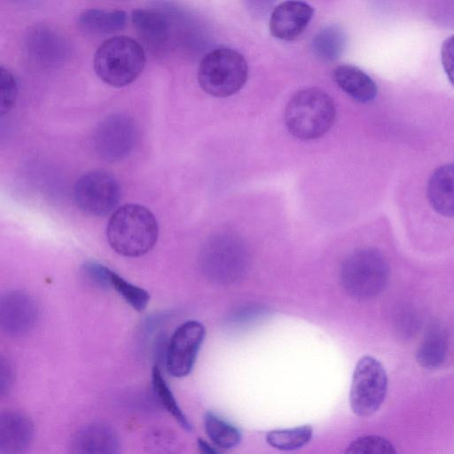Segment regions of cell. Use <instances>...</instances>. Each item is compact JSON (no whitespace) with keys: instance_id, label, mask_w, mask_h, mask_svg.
I'll list each match as a JSON object with an SVG mask.
<instances>
[{"instance_id":"15","label":"cell","mask_w":454,"mask_h":454,"mask_svg":"<svg viewBox=\"0 0 454 454\" xmlns=\"http://www.w3.org/2000/svg\"><path fill=\"white\" fill-rule=\"evenodd\" d=\"M427 195L438 214L454 217V163L442 165L433 172L427 182Z\"/></svg>"},{"instance_id":"24","label":"cell","mask_w":454,"mask_h":454,"mask_svg":"<svg viewBox=\"0 0 454 454\" xmlns=\"http://www.w3.org/2000/svg\"><path fill=\"white\" fill-rule=\"evenodd\" d=\"M310 426L273 430L267 434L266 441L273 448L281 450H293L303 447L312 437Z\"/></svg>"},{"instance_id":"27","label":"cell","mask_w":454,"mask_h":454,"mask_svg":"<svg viewBox=\"0 0 454 454\" xmlns=\"http://www.w3.org/2000/svg\"><path fill=\"white\" fill-rule=\"evenodd\" d=\"M18 96L17 82L13 74L4 67L0 68V112L9 113L15 106Z\"/></svg>"},{"instance_id":"12","label":"cell","mask_w":454,"mask_h":454,"mask_svg":"<svg viewBox=\"0 0 454 454\" xmlns=\"http://www.w3.org/2000/svg\"><path fill=\"white\" fill-rule=\"evenodd\" d=\"M314 9L301 0H287L275 6L270 17L271 35L280 40L297 38L308 27Z\"/></svg>"},{"instance_id":"16","label":"cell","mask_w":454,"mask_h":454,"mask_svg":"<svg viewBox=\"0 0 454 454\" xmlns=\"http://www.w3.org/2000/svg\"><path fill=\"white\" fill-rule=\"evenodd\" d=\"M132 24L144 43L153 49L160 50L168 41L169 27L166 17L149 9H135L131 13Z\"/></svg>"},{"instance_id":"9","label":"cell","mask_w":454,"mask_h":454,"mask_svg":"<svg viewBox=\"0 0 454 454\" xmlns=\"http://www.w3.org/2000/svg\"><path fill=\"white\" fill-rule=\"evenodd\" d=\"M137 138L133 120L122 114L104 119L96 128L92 141L98 154L107 161H118L132 151Z\"/></svg>"},{"instance_id":"30","label":"cell","mask_w":454,"mask_h":454,"mask_svg":"<svg viewBox=\"0 0 454 454\" xmlns=\"http://www.w3.org/2000/svg\"><path fill=\"white\" fill-rule=\"evenodd\" d=\"M14 380V372L12 364L4 357L1 358L0 364V391L4 396L10 391Z\"/></svg>"},{"instance_id":"11","label":"cell","mask_w":454,"mask_h":454,"mask_svg":"<svg viewBox=\"0 0 454 454\" xmlns=\"http://www.w3.org/2000/svg\"><path fill=\"white\" fill-rule=\"evenodd\" d=\"M39 317L35 300L21 290L4 294L0 301V326L12 337H20L29 333Z\"/></svg>"},{"instance_id":"13","label":"cell","mask_w":454,"mask_h":454,"mask_svg":"<svg viewBox=\"0 0 454 454\" xmlns=\"http://www.w3.org/2000/svg\"><path fill=\"white\" fill-rule=\"evenodd\" d=\"M72 451L85 454H114L120 451V438L109 425L94 422L81 427L74 435Z\"/></svg>"},{"instance_id":"33","label":"cell","mask_w":454,"mask_h":454,"mask_svg":"<svg viewBox=\"0 0 454 454\" xmlns=\"http://www.w3.org/2000/svg\"><path fill=\"white\" fill-rule=\"evenodd\" d=\"M198 447L202 453L206 454H214L216 453L217 450L214 449L210 444L205 442L202 439H198Z\"/></svg>"},{"instance_id":"5","label":"cell","mask_w":454,"mask_h":454,"mask_svg":"<svg viewBox=\"0 0 454 454\" xmlns=\"http://www.w3.org/2000/svg\"><path fill=\"white\" fill-rule=\"evenodd\" d=\"M343 287L357 299H370L380 294L389 279V266L380 252L360 248L352 252L340 270Z\"/></svg>"},{"instance_id":"3","label":"cell","mask_w":454,"mask_h":454,"mask_svg":"<svg viewBox=\"0 0 454 454\" xmlns=\"http://www.w3.org/2000/svg\"><path fill=\"white\" fill-rule=\"evenodd\" d=\"M145 66L143 47L134 39L118 35L106 40L94 55L93 67L105 83L121 88L133 82Z\"/></svg>"},{"instance_id":"10","label":"cell","mask_w":454,"mask_h":454,"mask_svg":"<svg viewBox=\"0 0 454 454\" xmlns=\"http://www.w3.org/2000/svg\"><path fill=\"white\" fill-rule=\"evenodd\" d=\"M204 337L203 325L195 320L187 321L176 328L165 355L166 368L170 375L182 378L191 372Z\"/></svg>"},{"instance_id":"2","label":"cell","mask_w":454,"mask_h":454,"mask_svg":"<svg viewBox=\"0 0 454 454\" xmlns=\"http://www.w3.org/2000/svg\"><path fill=\"white\" fill-rule=\"evenodd\" d=\"M336 108L333 98L317 88L296 92L285 110V123L288 131L301 140L318 138L333 125Z\"/></svg>"},{"instance_id":"31","label":"cell","mask_w":454,"mask_h":454,"mask_svg":"<svg viewBox=\"0 0 454 454\" xmlns=\"http://www.w3.org/2000/svg\"><path fill=\"white\" fill-rule=\"evenodd\" d=\"M247 10L255 17H263L273 10L276 0H243Z\"/></svg>"},{"instance_id":"8","label":"cell","mask_w":454,"mask_h":454,"mask_svg":"<svg viewBox=\"0 0 454 454\" xmlns=\"http://www.w3.org/2000/svg\"><path fill=\"white\" fill-rule=\"evenodd\" d=\"M121 198L116 178L108 172L94 170L83 174L74 187L75 204L84 214L104 216L115 209Z\"/></svg>"},{"instance_id":"6","label":"cell","mask_w":454,"mask_h":454,"mask_svg":"<svg viewBox=\"0 0 454 454\" xmlns=\"http://www.w3.org/2000/svg\"><path fill=\"white\" fill-rule=\"evenodd\" d=\"M200 262L208 278L216 283L230 284L244 275L248 265V253L239 236L221 232L207 240Z\"/></svg>"},{"instance_id":"1","label":"cell","mask_w":454,"mask_h":454,"mask_svg":"<svg viewBox=\"0 0 454 454\" xmlns=\"http://www.w3.org/2000/svg\"><path fill=\"white\" fill-rule=\"evenodd\" d=\"M159 227L154 215L139 204H125L112 214L106 227L110 247L126 257H139L155 246Z\"/></svg>"},{"instance_id":"17","label":"cell","mask_w":454,"mask_h":454,"mask_svg":"<svg viewBox=\"0 0 454 454\" xmlns=\"http://www.w3.org/2000/svg\"><path fill=\"white\" fill-rule=\"evenodd\" d=\"M333 80L345 93L358 102H370L377 95V86L373 80L356 67L338 66L333 70Z\"/></svg>"},{"instance_id":"4","label":"cell","mask_w":454,"mask_h":454,"mask_svg":"<svg viewBox=\"0 0 454 454\" xmlns=\"http://www.w3.org/2000/svg\"><path fill=\"white\" fill-rule=\"evenodd\" d=\"M247 74V63L241 53L231 48H216L201 59L198 82L206 93L225 98L244 86Z\"/></svg>"},{"instance_id":"18","label":"cell","mask_w":454,"mask_h":454,"mask_svg":"<svg viewBox=\"0 0 454 454\" xmlns=\"http://www.w3.org/2000/svg\"><path fill=\"white\" fill-rule=\"evenodd\" d=\"M346 46V34L337 24H329L320 28L311 41L314 56L324 62L338 59Z\"/></svg>"},{"instance_id":"19","label":"cell","mask_w":454,"mask_h":454,"mask_svg":"<svg viewBox=\"0 0 454 454\" xmlns=\"http://www.w3.org/2000/svg\"><path fill=\"white\" fill-rule=\"evenodd\" d=\"M126 23L127 14L121 10L89 9L78 18L79 27L92 34H113L123 29Z\"/></svg>"},{"instance_id":"32","label":"cell","mask_w":454,"mask_h":454,"mask_svg":"<svg viewBox=\"0 0 454 454\" xmlns=\"http://www.w3.org/2000/svg\"><path fill=\"white\" fill-rule=\"evenodd\" d=\"M265 309L261 307H250L233 315L231 322L235 325L239 324H247L251 321L256 320V318L262 317L265 314Z\"/></svg>"},{"instance_id":"20","label":"cell","mask_w":454,"mask_h":454,"mask_svg":"<svg viewBox=\"0 0 454 454\" xmlns=\"http://www.w3.org/2000/svg\"><path fill=\"white\" fill-rule=\"evenodd\" d=\"M448 349L447 336L440 326H434L419 345L416 359L426 369L439 367L445 360Z\"/></svg>"},{"instance_id":"22","label":"cell","mask_w":454,"mask_h":454,"mask_svg":"<svg viewBox=\"0 0 454 454\" xmlns=\"http://www.w3.org/2000/svg\"><path fill=\"white\" fill-rule=\"evenodd\" d=\"M204 425L207 436L219 448L231 449L241 440V434L237 427L213 412L208 411L205 414Z\"/></svg>"},{"instance_id":"29","label":"cell","mask_w":454,"mask_h":454,"mask_svg":"<svg viewBox=\"0 0 454 454\" xmlns=\"http://www.w3.org/2000/svg\"><path fill=\"white\" fill-rule=\"evenodd\" d=\"M441 60L450 82L454 86V35L442 43Z\"/></svg>"},{"instance_id":"23","label":"cell","mask_w":454,"mask_h":454,"mask_svg":"<svg viewBox=\"0 0 454 454\" xmlns=\"http://www.w3.org/2000/svg\"><path fill=\"white\" fill-rule=\"evenodd\" d=\"M152 385L160 403L173 416L184 429L190 431L192 426L180 409L158 366H154L153 369Z\"/></svg>"},{"instance_id":"28","label":"cell","mask_w":454,"mask_h":454,"mask_svg":"<svg viewBox=\"0 0 454 454\" xmlns=\"http://www.w3.org/2000/svg\"><path fill=\"white\" fill-rule=\"evenodd\" d=\"M82 272L87 281L93 286L104 289L112 287L113 270L107 267L95 262H88L82 266Z\"/></svg>"},{"instance_id":"25","label":"cell","mask_w":454,"mask_h":454,"mask_svg":"<svg viewBox=\"0 0 454 454\" xmlns=\"http://www.w3.org/2000/svg\"><path fill=\"white\" fill-rule=\"evenodd\" d=\"M112 287L137 311L144 310L150 300V295L146 290L138 287L113 271Z\"/></svg>"},{"instance_id":"21","label":"cell","mask_w":454,"mask_h":454,"mask_svg":"<svg viewBox=\"0 0 454 454\" xmlns=\"http://www.w3.org/2000/svg\"><path fill=\"white\" fill-rule=\"evenodd\" d=\"M61 38L52 31L39 27L32 32L27 42L28 51L34 59L41 63H52L59 60L64 53Z\"/></svg>"},{"instance_id":"7","label":"cell","mask_w":454,"mask_h":454,"mask_svg":"<svg viewBox=\"0 0 454 454\" xmlns=\"http://www.w3.org/2000/svg\"><path fill=\"white\" fill-rule=\"evenodd\" d=\"M387 391V376L376 358L365 356L356 364L350 387L349 402L354 413L361 417L375 413Z\"/></svg>"},{"instance_id":"26","label":"cell","mask_w":454,"mask_h":454,"mask_svg":"<svg viewBox=\"0 0 454 454\" xmlns=\"http://www.w3.org/2000/svg\"><path fill=\"white\" fill-rule=\"evenodd\" d=\"M348 453L363 454H393L395 453L394 445L386 438L377 435H367L357 438L348 447Z\"/></svg>"},{"instance_id":"14","label":"cell","mask_w":454,"mask_h":454,"mask_svg":"<svg viewBox=\"0 0 454 454\" xmlns=\"http://www.w3.org/2000/svg\"><path fill=\"white\" fill-rule=\"evenodd\" d=\"M34 424L24 413L7 411L0 416V453H20L34 437Z\"/></svg>"}]
</instances>
